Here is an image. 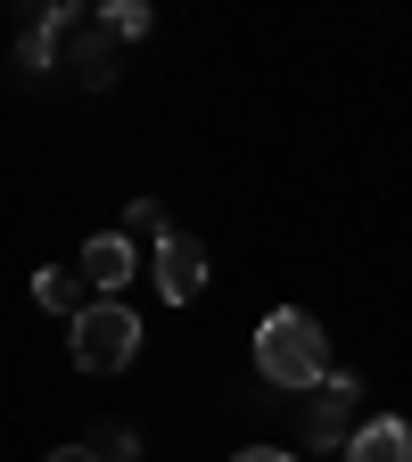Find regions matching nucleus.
I'll return each mask as SVG.
<instances>
[{"instance_id": "13", "label": "nucleus", "mask_w": 412, "mask_h": 462, "mask_svg": "<svg viewBox=\"0 0 412 462\" xmlns=\"http://www.w3.org/2000/svg\"><path fill=\"white\" fill-rule=\"evenodd\" d=\"M41 462H107L99 446H58V454H41Z\"/></svg>"}, {"instance_id": "3", "label": "nucleus", "mask_w": 412, "mask_h": 462, "mask_svg": "<svg viewBox=\"0 0 412 462\" xmlns=\"http://www.w3.org/2000/svg\"><path fill=\"white\" fill-rule=\"evenodd\" d=\"M355 413H363V380H355V372H330V380L314 388V404H306V446H314V454H346V438L363 430Z\"/></svg>"}, {"instance_id": "1", "label": "nucleus", "mask_w": 412, "mask_h": 462, "mask_svg": "<svg viewBox=\"0 0 412 462\" xmlns=\"http://www.w3.org/2000/svg\"><path fill=\"white\" fill-rule=\"evenodd\" d=\"M256 372H264V388H280V396H314V388L330 380V330H322L306 306H272V314L256 322Z\"/></svg>"}, {"instance_id": "10", "label": "nucleus", "mask_w": 412, "mask_h": 462, "mask_svg": "<svg viewBox=\"0 0 412 462\" xmlns=\"http://www.w3.org/2000/svg\"><path fill=\"white\" fill-rule=\"evenodd\" d=\"M99 25H107L115 42H141V33H149V9H141V0H99Z\"/></svg>"}, {"instance_id": "14", "label": "nucleus", "mask_w": 412, "mask_h": 462, "mask_svg": "<svg viewBox=\"0 0 412 462\" xmlns=\"http://www.w3.org/2000/svg\"><path fill=\"white\" fill-rule=\"evenodd\" d=\"M231 462H298L288 446H248V454H231Z\"/></svg>"}, {"instance_id": "8", "label": "nucleus", "mask_w": 412, "mask_h": 462, "mask_svg": "<svg viewBox=\"0 0 412 462\" xmlns=\"http://www.w3.org/2000/svg\"><path fill=\"white\" fill-rule=\"evenodd\" d=\"M338 462H412V421H396V413L363 421L355 438H346V454H338Z\"/></svg>"}, {"instance_id": "12", "label": "nucleus", "mask_w": 412, "mask_h": 462, "mask_svg": "<svg viewBox=\"0 0 412 462\" xmlns=\"http://www.w3.org/2000/svg\"><path fill=\"white\" fill-rule=\"evenodd\" d=\"M99 454H107V462H133V454H141V438H133V430H107V438H99Z\"/></svg>"}, {"instance_id": "9", "label": "nucleus", "mask_w": 412, "mask_h": 462, "mask_svg": "<svg viewBox=\"0 0 412 462\" xmlns=\"http://www.w3.org/2000/svg\"><path fill=\"white\" fill-rule=\"evenodd\" d=\"M33 306H50V314H83V273H67V264H50V273H33Z\"/></svg>"}, {"instance_id": "7", "label": "nucleus", "mask_w": 412, "mask_h": 462, "mask_svg": "<svg viewBox=\"0 0 412 462\" xmlns=\"http://www.w3.org/2000/svg\"><path fill=\"white\" fill-rule=\"evenodd\" d=\"M67 67H75L91 91H107V83H115V33H107L99 17H83V25L67 33Z\"/></svg>"}, {"instance_id": "4", "label": "nucleus", "mask_w": 412, "mask_h": 462, "mask_svg": "<svg viewBox=\"0 0 412 462\" xmlns=\"http://www.w3.org/2000/svg\"><path fill=\"white\" fill-rule=\"evenodd\" d=\"M149 281H157L165 306H198V289H206V240H190V231L157 240L149 248Z\"/></svg>"}, {"instance_id": "11", "label": "nucleus", "mask_w": 412, "mask_h": 462, "mask_svg": "<svg viewBox=\"0 0 412 462\" xmlns=\"http://www.w3.org/2000/svg\"><path fill=\"white\" fill-rule=\"evenodd\" d=\"M124 231H149V240H173V223H165V207H157V199H133Z\"/></svg>"}, {"instance_id": "5", "label": "nucleus", "mask_w": 412, "mask_h": 462, "mask_svg": "<svg viewBox=\"0 0 412 462\" xmlns=\"http://www.w3.org/2000/svg\"><path fill=\"white\" fill-rule=\"evenodd\" d=\"M75 273L99 289V298H115L133 273H141V256H133V231H91L83 240V256H75Z\"/></svg>"}, {"instance_id": "2", "label": "nucleus", "mask_w": 412, "mask_h": 462, "mask_svg": "<svg viewBox=\"0 0 412 462\" xmlns=\"http://www.w3.org/2000/svg\"><path fill=\"white\" fill-rule=\"evenodd\" d=\"M75 364L83 372H124L133 356H141V314L124 306V298H91L83 314H75Z\"/></svg>"}, {"instance_id": "6", "label": "nucleus", "mask_w": 412, "mask_h": 462, "mask_svg": "<svg viewBox=\"0 0 412 462\" xmlns=\"http://www.w3.org/2000/svg\"><path fill=\"white\" fill-rule=\"evenodd\" d=\"M75 25H83V9H75V0H58V9H41V25H33L25 42H17V67H25V75H50Z\"/></svg>"}]
</instances>
